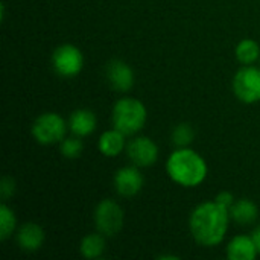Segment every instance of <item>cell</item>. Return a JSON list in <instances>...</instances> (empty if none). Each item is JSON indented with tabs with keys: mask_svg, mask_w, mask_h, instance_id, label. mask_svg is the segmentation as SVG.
<instances>
[{
	"mask_svg": "<svg viewBox=\"0 0 260 260\" xmlns=\"http://www.w3.org/2000/svg\"><path fill=\"white\" fill-rule=\"evenodd\" d=\"M67 128L69 123H66V120L58 113L49 111L40 114L34 120L30 134L41 145H55L66 139Z\"/></svg>",
	"mask_w": 260,
	"mask_h": 260,
	"instance_id": "cell-4",
	"label": "cell"
},
{
	"mask_svg": "<svg viewBox=\"0 0 260 260\" xmlns=\"http://www.w3.org/2000/svg\"><path fill=\"white\" fill-rule=\"evenodd\" d=\"M195 137V131L190 123H180L172 131V142L178 148H187Z\"/></svg>",
	"mask_w": 260,
	"mask_h": 260,
	"instance_id": "cell-19",
	"label": "cell"
},
{
	"mask_svg": "<svg viewBox=\"0 0 260 260\" xmlns=\"http://www.w3.org/2000/svg\"><path fill=\"white\" fill-rule=\"evenodd\" d=\"M107 79L116 91L126 93L134 85V70L122 59H113L107 66Z\"/></svg>",
	"mask_w": 260,
	"mask_h": 260,
	"instance_id": "cell-10",
	"label": "cell"
},
{
	"mask_svg": "<svg viewBox=\"0 0 260 260\" xmlns=\"http://www.w3.org/2000/svg\"><path fill=\"white\" fill-rule=\"evenodd\" d=\"M96 125H98L96 114L88 108H79L73 111L69 117V129L72 131V134L78 137L90 136L96 129Z\"/></svg>",
	"mask_w": 260,
	"mask_h": 260,
	"instance_id": "cell-13",
	"label": "cell"
},
{
	"mask_svg": "<svg viewBox=\"0 0 260 260\" xmlns=\"http://www.w3.org/2000/svg\"><path fill=\"white\" fill-rule=\"evenodd\" d=\"M158 259H178L177 256H160Z\"/></svg>",
	"mask_w": 260,
	"mask_h": 260,
	"instance_id": "cell-24",
	"label": "cell"
},
{
	"mask_svg": "<svg viewBox=\"0 0 260 260\" xmlns=\"http://www.w3.org/2000/svg\"><path fill=\"white\" fill-rule=\"evenodd\" d=\"M230 210L218 201H206L193 209L189 218V229L193 239L204 247L219 245L229 230Z\"/></svg>",
	"mask_w": 260,
	"mask_h": 260,
	"instance_id": "cell-1",
	"label": "cell"
},
{
	"mask_svg": "<svg viewBox=\"0 0 260 260\" xmlns=\"http://www.w3.org/2000/svg\"><path fill=\"white\" fill-rule=\"evenodd\" d=\"M44 230L37 222H26L17 232V244L23 251H38L44 244Z\"/></svg>",
	"mask_w": 260,
	"mask_h": 260,
	"instance_id": "cell-11",
	"label": "cell"
},
{
	"mask_svg": "<svg viewBox=\"0 0 260 260\" xmlns=\"http://www.w3.org/2000/svg\"><path fill=\"white\" fill-rule=\"evenodd\" d=\"M17 227V218L8 204L0 206V241H8Z\"/></svg>",
	"mask_w": 260,
	"mask_h": 260,
	"instance_id": "cell-18",
	"label": "cell"
},
{
	"mask_svg": "<svg viewBox=\"0 0 260 260\" xmlns=\"http://www.w3.org/2000/svg\"><path fill=\"white\" fill-rule=\"evenodd\" d=\"M259 254L256 244L251 236L238 235L235 236L225 250V256L229 260H253Z\"/></svg>",
	"mask_w": 260,
	"mask_h": 260,
	"instance_id": "cell-12",
	"label": "cell"
},
{
	"mask_svg": "<svg viewBox=\"0 0 260 260\" xmlns=\"http://www.w3.org/2000/svg\"><path fill=\"white\" fill-rule=\"evenodd\" d=\"M230 210V218L239 224V225H248L253 224L257 216H259V209L257 206L248 200V198H241L233 203V206L229 209Z\"/></svg>",
	"mask_w": 260,
	"mask_h": 260,
	"instance_id": "cell-15",
	"label": "cell"
},
{
	"mask_svg": "<svg viewBox=\"0 0 260 260\" xmlns=\"http://www.w3.org/2000/svg\"><path fill=\"white\" fill-rule=\"evenodd\" d=\"M143 175L139 171V166H125L120 168L114 175V187L119 197L133 198L136 197L143 187Z\"/></svg>",
	"mask_w": 260,
	"mask_h": 260,
	"instance_id": "cell-9",
	"label": "cell"
},
{
	"mask_svg": "<svg viewBox=\"0 0 260 260\" xmlns=\"http://www.w3.org/2000/svg\"><path fill=\"white\" fill-rule=\"evenodd\" d=\"M125 137L126 136L116 128L102 133L98 142V148L101 154L105 157H117L119 154H122V151L126 148Z\"/></svg>",
	"mask_w": 260,
	"mask_h": 260,
	"instance_id": "cell-14",
	"label": "cell"
},
{
	"mask_svg": "<svg viewBox=\"0 0 260 260\" xmlns=\"http://www.w3.org/2000/svg\"><path fill=\"white\" fill-rule=\"evenodd\" d=\"M15 192V181L11 177H3L2 183H0V195L3 198V201H8Z\"/></svg>",
	"mask_w": 260,
	"mask_h": 260,
	"instance_id": "cell-21",
	"label": "cell"
},
{
	"mask_svg": "<svg viewBox=\"0 0 260 260\" xmlns=\"http://www.w3.org/2000/svg\"><path fill=\"white\" fill-rule=\"evenodd\" d=\"M146 107L136 98H122L113 107V126L125 136L137 134L146 123Z\"/></svg>",
	"mask_w": 260,
	"mask_h": 260,
	"instance_id": "cell-3",
	"label": "cell"
},
{
	"mask_svg": "<svg viewBox=\"0 0 260 260\" xmlns=\"http://www.w3.org/2000/svg\"><path fill=\"white\" fill-rule=\"evenodd\" d=\"M206 160L190 148H178L166 161L169 178L183 187H197L207 177Z\"/></svg>",
	"mask_w": 260,
	"mask_h": 260,
	"instance_id": "cell-2",
	"label": "cell"
},
{
	"mask_svg": "<svg viewBox=\"0 0 260 260\" xmlns=\"http://www.w3.org/2000/svg\"><path fill=\"white\" fill-rule=\"evenodd\" d=\"M236 58L242 66H251L260 58L259 44L253 38H244L236 46Z\"/></svg>",
	"mask_w": 260,
	"mask_h": 260,
	"instance_id": "cell-17",
	"label": "cell"
},
{
	"mask_svg": "<svg viewBox=\"0 0 260 260\" xmlns=\"http://www.w3.org/2000/svg\"><path fill=\"white\" fill-rule=\"evenodd\" d=\"M94 225L99 233H102L105 238L116 236L125 221L123 209L113 200H102L96 209H94Z\"/></svg>",
	"mask_w": 260,
	"mask_h": 260,
	"instance_id": "cell-5",
	"label": "cell"
},
{
	"mask_svg": "<svg viewBox=\"0 0 260 260\" xmlns=\"http://www.w3.org/2000/svg\"><path fill=\"white\" fill-rule=\"evenodd\" d=\"M82 149H84V143H82L81 137H78L75 134L72 137L64 139L59 143V151L67 158H76V157H79L82 154Z\"/></svg>",
	"mask_w": 260,
	"mask_h": 260,
	"instance_id": "cell-20",
	"label": "cell"
},
{
	"mask_svg": "<svg viewBox=\"0 0 260 260\" xmlns=\"http://www.w3.org/2000/svg\"><path fill=\"white\" fill-rule=\"evenodd\" d=\"M52 66L56 75L73 78L79 75L84 67V55L73 44H61L52 53Z\"/></svg>",
	"mask_w": 260,
	"mask_h": 260,
	"instance_id": "cell-7",
	"label": "cell"
},
{
	"mask_svg": "<svg viewBox=\"0 0 260 260\" xmlns=\"http://www.w3.org/2000/svg\"><path fill=\"white\" fill-rule=\"evenodd\" d=\"M251 238H253V241H254V244H256V248H257V251H259L260 254V225H257V227L253 230Z\"/></svg>",
	"mask_w": 260,
	"mask_h": 260,
	"instance_id": "cell-23",
	"label": "cell"
},
{
	"mask_svg": "<svg viewBox=\"0 0 260 260\" xmlns=\"http://www.w3.org/2000/svg\"><path fill=\"white\" fill-rule=\"evenodd\" d=\"M125 149L131 163L139 168H151L158 158L157 143L146 136H139L131 139L126 143Z\"/></svg>",
	"mask_w": 260,
	"mask_h": 260,
	"instance_id": "cell-8",
	"label": "cell"
},
{
	"mask_svg": "<svg viewBox=\"0 0 260 260\" xmlns=\"http://www.w3.org/2000/svg\"><path fill=\"white\" fill-rule=\"evenodd\" d=\"M215 201H218L221 206H224V207L230 209L236 200H235V197H233V193H232V192H227V190H225V192H219V193L215 197Z\"/></svg>",
	"mask_w": 260,
	"mask_h": 260,
	"instance_id": "cell-22",
	"label": "cell"
},
{
	"mask_svg": "<svg viewBox=\"0 0 260 260\" xmlns=\"http://www.w3.org/2000/svg\"><path fill=\"white\" fill-rule=\"evenodd\" d=\"M105 251V236L102 233H90L82 238L79 253L84 259H99Z\"/></svg>",
	"mask_w": 260,
	"mask_h": 260,
	"instance_id": "cell-16",
	"label": "cell"
},
{
	"mask_svg": "<svg viewBox=\"0 0 260 260\" xmlns=\"http://www.w3.org/2000/svg\"><path fill=\"white\" fill-rule=\"evenodd\" d=\"M233 91L244 104H256L260 101V69L253 66L241 67L233 78Z\"/></svg>",
	"mask_w": 260,
	"mask_h": 260,
	"instance_id": "cell-6",
	"label": "cell"
}]
</instances>
